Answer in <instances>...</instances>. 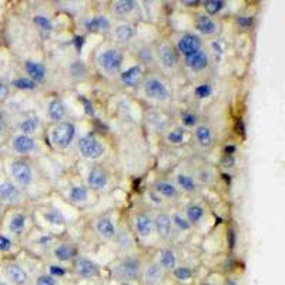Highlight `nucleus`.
I'll list each match as a JSON object with an SVG mask.
<instances>
[{
  "instance_id": "f257e3e1",
  "label": "nucleus",
  "mask_w": 285,
  "mask_h": 285,
  "mask_svg": "<svg viewBox=\"0 0 285 285\" xmlns=\"http://www.w3.org/2000/svg\"><path fill=\"white\" fill-rule=\"evenodd\" d=\"M124 58V52L118 46H106L102 47L96 55V66L103 74L109 77H115L123 71Z\"/></svg>"
},
{
  "instance_id": "f03ea898",
  "label": "nucleus",
  "mask_w": 285,
  "mask_h": 285,
  "mask_svg": "<svg viewBox=\"0 0 285 285\" xmlns=\"http://www.w3.org/2000/svg\"><path fill=\"white\" fill-rule=\"evenodd\" d=\"M141 87L148 100L157 103H169L171 100L172 93H171L170 84L167 83V80L159 74L146 76Z\"/></svg>"
},
{
  "instance_id": "7ed1b4c3",
  "label": "nucleus",
  "mask_w": 285,
  "mask_h": 285,
  "mask_svg": "<svg viewBox=\"0 0 285 285\" xmlns=\"http://www.w3.org/2000/svg\"><path fill=\"white\" fill-rule=\"evenodd\" d=\"M113 273L114 277L118 281H125V283L137 281V280L141 278L143 264H141L140 258L137 255L125 254L124 257H121L118 261L115 262Z\"/></svg>"
},
{
  "instance_id": "20e7f679",
  "label": "nucleus",
  "mask_w": 285,
  "mask_h": 285,
  "mask_svg": "<svg viewBox=\"0 0 285 285\" xmlns=\"http://www.w3.org/2000/svg\"><path fill=\"white\" fill-rule=\"evenodd\" d=\"M77 128L76 124L70 120H63L53 125L50 131V141L57 150H67L76 140Z\"/></svg>"
},
{
  "instance_id": "39448f33",
  "label": "nucleus",
  "mask_w": 285,
  "mask_h": 285,
  "mask_svg": "<svg viewBox=\"0 0 285 285\" xmlns=\"http://www.w3.org/2000/svg\"><path fill=\"white\" fill-rule=\"evenodd\" d=\"M9 170H10L11 181L17 184L22 190L30 187L36 180L33 166L27 159L19 157V159L11 160Z\"/></svg>"
},
{
  "instance_id": "423d86ee",
  "label": "nucleus",
  "mask_w": 285,
  "mask_h": 285,
  "mask_svg": "<svg viewBox=\"0 0 285 285\" xmlns=\"http://www.w3.org/2000/svg\"><path fill=\"white\" fill-rule=\"evenodd\" d=\"M156 50V60L157 64L167 73H174L180 67V55L177 53L175 47L172 43L163 40L160 42L159 46L154 49Z\"/></svg>"
},
{
  "instance_id": "0eeeda50",
  "label": "nucleus",
  "mask_w": 285,
  "mask_h": 285,
  "mask_svg": "<svg viewBox=\"0 0 285 285\" xmlns=\"http://www.w3.org/2000/svg\"><path fill=\"white\" fill-rule=\"evenodd\" d=\"M80 156L89 161H97L106 154V146L97 136L87 133L83 137H80L77 141Z\"/></svg>"
},
{
  "instance_id": "6e6552de",
  "label": "nucleus",
  "mask_w": 285,
  "mask_h": 285,
  "mask_svg": "<svg viewBox=\"0 0 285 285\" xmlns=\"http://www.w3.org/2000/svg\"><path fill=\"white\" fill-rule=\"evenodd\" d=\"M153 228H154V232L157 234V237L161 241L169 242L175 237V229H174V226H172L171 214L164 211V210H159L153 216Z\"/></svg>"
},
{
  "instance_id": "1a4fd4ad",
  "label": "nucleus",
  "mask_w": 285,
  "mask_h": 285,
  "mask_svg": "<svg viewBox=\"0 0 285 285\" xmlns=\"http://www.w3.org/2000/svg\"><path fill=\"white\" fill-rule=\"evenodd\" d=\"M24 203L23 190L11 180L0 181V204L17 207Z\"/></svg>"
},
{
  "instance_id": "9d476101",
  "label": "nucleus",
  "mask_w": 285,
  "mask_h": 285,
  "mask_svg": "<svg viewBox=\"0 0 285 285\" xmlns=\"http://www.w3.org/2000/svg\"><path fill=\"white\" fill-rule=\"evenodd\" d=\"M175 50L177 53L182 57L190 56L195 53L197 50L203 49V40L198 34L191 33V32H185V33L180 34L175 40Z\"/></svg>"
},
{
  "instance_id": "9b49d317",
  "label": "nucleus",
  "mask_w": 285,
  "mask_h": 285,
  "mask_svg": "<svg viewBox=\"0 0 285 285\" xmlns=\"http://www.w3.org/2000/svg\"><path fill=\"white\" fill-rule=\"evenodd\" d=\"M182 63H184V67L188 71H191L193 74H200V73H204L205 70H208V67L211 66V57L207 50L200 49L193 55L184 57Z\"/></svg>"
},
{
  "instance_id": "f8f14e48",
  "label": "nucleus",
  "mask_w": 285,
  "mask_h": 285,
  "mask_svg": "<svg viewBox=\"0 0 285 285\" xmlns=\"http://www.w3.org/2000/svg\"><path fill=\"white\" fill-rule=\"evenodd\" d=\"M110 175L102 166H91L86 175V185L93 191H103L109 187Z\"/></svg>"
},
{
  "instance_id": "ddd939ff",
  "label": "nucleus",
  "mask_w": 285,
  "mask_h": 285,
  "mask_svg": "<svg viewBox=\"0 0 285 285\" xmlns=\"http://www.w3.org/2000/svg\"><path fill=\"white\" fill-rule=\"evenodd\" d=\"M118 81L123 87L127 89H136L138 86L143 84V81L146 79V70L143 66H140L138 63L131 66V67L123 70L118 76Z\"/></svg>"
},
{
  "instance_id": "4468645a",
  "label": "nucleus",
  "mask_w": 285,
  "mask_h": 285,
  "mask_svg": "<svg viewBox=\"0 0 285 285\" xmlns=\"http://www.w3.org/2000/svg\"><path fill=\"white\" fill-rule=\"evenodd\" d=\"M73 270L76 275H79L80 278H84V280H93L100 275L99 264L87 257H81V255H77L74 258Z\"/></svg>"
},
{
  "instance_id": "2eb2a0df",
  "label": "nucleus",
  "mask_w": 285,
  "mask_h": 285,
  "mask_svg": "<svg viewBox=\"0 0 285 285\" xmlns=\"http://www.w3.org/2000/svg\"><path fill=\"white\" fill-rule=\"evenodd\" d=\"M10 147L13 150V153H16L17 156L26 159V156L33 154L34 151L37 150V141H36L34 137L24 136V134L17 133V134L11 137Z\"/></svg>"
},
{
  "instance_id": "dca6fc26",
  "label": "nucleus",
  "mask_w": 285,
  "mask_h": 285,
  "mask_svg": "<svg viewBox=\"0 0 285 285\" xmlns=\"http://www.w3.org/2000/svg\"><path fill=\"white\" fill-rule=\"evenodd\" d=\"M194 140L198 148H201L204 151L210 150L214 146V141H216L211 125L207 123H200L198 125H195L194 127Z\"/></svg>"
},
{
  "instance_id": "f3484780",
  "label": "nucleus",
  "mask_w": 285,
  "mask_h": 285,
  "mask_svg": "<svg viewBox=\"0 0 285 285\" xmlns=\"http://www.w3.org/2000/svg\"><path fill=\"white\" fill-rule=\"evenodd\" d=\"M113 39L118 45H130L136 39L137 29L131 22H120L113 26Z\"/></svg>"
},
{
  "instance_id": "a211bd4d",
  "label": "nucleus",
  "mask_w": 285,
  "mask_h": 285,
  "mask_svg": "<svg viewBox=\"0 0 285 285\" xmlns=\"http://www.w3.org/2000/svg\"><path fill=\"white\" fill-rule=\"evenodd\" d=\"M133 224H134V229L136 234L143 239L150 238L154 232L153 228V216L148 214L147 211H138L133 218Z\"/></svg>"
},
{
  "instance_id": "6ab92c4d",
  "label": "nucleus",
  "mask_w": 285,
  "mask_h": 285,
  "mask_svg": "<svg viewBox=\"0 0 285 285\" xmlns=\"http://www.w3.org/2000/svg\"><path fill=\"white\" fill-rule=\"evenodd\" d=\"M153 191L157 194L161 200L170 201V203L180 200V197H181V191L170 180H157L153 187Z\"/></svg>"
},
{
  "instance_id": "aec40b11",
  "label": "nucleus",
  "mask_w": 285,
  "mask_h": 285,
  "mask_svg": "<svg viewBox=\"0 0 285 285\" xmlns=\"http://www.w3.org/2000/svg\"><path fill=\"white\" fill-rule=\"evenodd\" d=\"M83 26L87 32H91V33H109L113 30V23L110 20V17L104 14H94L84 19Z\"/></svg>"
},
{
  "instance_id": "412c9836",
  "label": "nucleus",
  "mask_w": 285,
  "mask_h": 285,
  "mask_svg": "<svg viewBox=\"0 0 285 285\" xmlns=\"http://www.w3.org/2000/svg\"><path fill=\"white\" fill-rule=\"evenodd\" d=\"M23 67H24V71H26V76L30 80H33L36 84H42L47 80L49 70L42 61L29 58V60H26L23 63Z\"/></svg>"
},
{
  "instance_id": "4be33fe9",
  "label": "nucleus",
  "mask_w": 285,
  "mask_h": 285,
  "mask_svg": "<svg viewBox=\"0 0 285 285\" xmlns=\"http://www.w3.org/2000/svg\"><path fill=\"white\" fill-rule=\"evenodd\" d=\"M94 231L104 241H114L117 235V228L110 217L102 216L94 220Z\"/></svg>"
},
{
  "instance_id": "5701e85b",
  "label": "nucleus",
  "mask_w": 285,
  "mask_h": 285,
  "mask_svg": "<svg viewBox=\"0 0 285 285\" xmlns=\"http://www.w3.org/2000/svg\"><path fill=\"white\" fill-rule=\"evenodd\" d=\"M4 274H6L7 280L14 285H26L30 280L29 273L19 262H9L4 267Z\"/></svg>"
},
{
  "instance_id": "b1692460",
  "label": "nucleus",
  "mask_w": 285,
  "mask_h": 285,
  "mask_svg": "<svg viewBox=\"0 0 285 285\" xmlns=\"http://www.w3.org/2000/svg\"><path fill=\"white\" fill-rule=\"evenodd\" d=\"M47 117L55 124L66 120L67 117V106L61 97H53L47 104Z\"/></svg>"
},
{
  "instance_id": "393cba45",
  "label": "nucleus",
  "mask_w": 285,
  "mask_h": 285,
  "mask_svg": "<svg viewBox=\"0 0 285 285\" xmlns=\"http://www.w3.org/2000/svg\"><path fill=\"white\" fill-rule=\"evenodd\" d=\"M32 23L43 40L52 37V34L55 32V24H53V20L50 19V16H47L45 13H36L32 17Z\"/></svg>"
},
{
  "instance_id": "a878e982",
  "label": "nucleus",
  "mask_w": 285,
  "mask_h": 285,
  "mask_svg": "<svg viewBox=\"0 0 285 285\" xmlns=\"http://www.w3.org/2000/svg\"><path fill=\"white\" fill-rule=\"evenodd\" d=\"M194 26L195 30L203 36H214L218 33V24L217 22L205 13H198L194 17Z\"/></svg>"
},
{
  "instance_id": "bb28decb",
  "label": "nucleus",
  "mask_w": 285,
  "mask_h": 285,
  "mask_svg": "<svg viewBox=\"0 0 285 285\" xmlns=\"http://www.w3.org/2000/svg\"><path fill=\"white\" fill-rule=\"evenodd\" d=\"M144 283L147 285H160L163 283L166 271L161 268L157 261H153L143 267V274H141Z\"/></svg>"
},
{
  "instance_id": "cd10ccee",
  "label": "nucleus",
  "mask_w": 285,
  "mask_h": 285,
  "mask_svg": "<svg viewBox=\"0 0 285 285\" xmlns=\"http://www.w3.org/2000/svg\"><path fill=\"white\" fill-rule=\"evenodd\" d=\"M53 257L56 258L57 261L60 262H67L74 260L77 257V248L73 242L70 241H61L57 242L53 247Z\"/></svg>"
},
{
  "instance_id": "c85d7f7f",
  "label": "nucleus",
  "mask_w": 285,
  "mask_h": 285,
  "mask_svg": "<svg viewBox=\"0 0 285 285\" xmlns=\"http://www.w3.org/2000/svg\"><path fill=\"white\" fill-rule=\"evenodd\" d=\"M40 127H42V118L36 114H27L22 117L20 121L17 123L19 133L24 136L34 137V134L40 130Z\"/></svg>"
},
{
  "instance_id": "c756f323",
  "label": "nucleus",
  "mask_w": 285,
  "mask_h": 285,
  "mask_svg": "<svg viewBox=\"0 0 285 285\" xmlns=\"http://www.w3.org/2000/svg\"><path fill=\"white\" fill-rule=\"evenodd\" d=\"M174 184L177 188L185 194H194L198 190V182L195 180V175L187 171H180L175 174V181Z\"/></svg>"
},
{
  "instance_id": "7c9ffc66",
  "label": "nucleus",
  "mask_w": 285,
  "mask_h": 285,
  "mask_svg": "<svg viewBox=\"0 0 285 285\" xmlns=\"http://www.w3.org/2000/svg\"><path fill=\"white\" fill-rule=\"evenodd\" d=\"M138 7L136 0H115L112 3V13L115 19H127L130 17Z\"/></svg>"
},
{
  "instance_id": "2f4dec72",
  "label": "nucleus",
  "mask_w": 285,
  "mask_h": 285,
  "mask_svg": "<svg viewBox=\"0 0 285 285\" xmlns=\"http://www.w3.org/2000/svg\"><path fill=\"white\" fill-rule=\"evenodd\" d=\"M67 197L68 201H70L71 204H86V203L89 201V197H90V190H89V187H87L86 184L79 182V184H74V185L70 187Z\"/></svg>"
},
{
  "instance_id": "473e14b6",
  "label": "nucleus",
  "mask_w": 285,
  "mask_h": 285,
  "mask_svg": "<svg viewBox=\"0 0 285 285\" xmlns=\"http://www.w3.org/2000/svg\"><path fill=\"white\" fill-rule=\"evenodd\" d=\"M27 228V216L26 213H16L10 217L9 223H7V231L14 237H20L24 234Z\"/></svg>"
},
{
  "instance_id": "72a5a7b5",
  "label": "nucleus",
  "mask_w": 285,
  "mask_h": 285,
  "mask_svg": "<svg viewBox=\"0 0 285 285\" xmlns=\"http://www.w3.org/2000/svg\"><path fill=\"white\" fill-rule=\"evenodd\" d=\"M184 217L187 218V221L193 226H197L200 224L205 217V208L201 204L198 203H190L187 204L185 210H184Z\"/></svg>"
},
{
  "instance_id": "f704fd0d",
  "label": "nucleus",
  "mask_w": 285,
  "mask_h": 285,
  "mask_svg": "<svg viewBox=\"0 0 285 285\" xmlns=\"http://www.w3.org/2000/svg\"><path fill=\"white\" fill-rule=\"evenodd\" d=\"M177 252L172 250V248H164V250L160 251L159 254V265L167 273V271H172L175 267H177Z\"/></svg>"
},
{
  "instance_id": "c9c22d12",
  "label": "nucleus",
  "mask_w": 285,
  "mask_h": 285,
  "mask_svg": "<svg viewBox=\"0 0 285 285\" xmlns=\"http://www.w3.org/2000/svg\"><path fill=\"white\" fill-rule=\"evenodd\" d=\"M188 137V130L184 128L182 125H175L170 130H167L166 133V141L170 144V146H181L185 143Z\"/></svg>"
},
{
  "instance_id": "e433bc0d",
  "label": "nucleus",
  "mask_w": 285,
  "mask_h": 285,
  "mask_svg": "<svg viewBox=\"0 0 285 285\" xmlns=\"http://www.w3.org/2000/svg\"><path fill=\"white\" fill-rule=\"evenodd\" d=\"M136 56L138 58V61H140L138 64L143 66V67L144 66H153V64L157 63V60H156V50L151 46H141V47H138Z\"/></svg>"
},
{
  "instance_id": "4c0bfd02",
  "label": "nucleus",
  "mask_w": 285,
  "mask_h": 285,
  "mask_svg": "<svg viewBox=\"0 0 285 285\" xmlns=\"http://www.w3.org/2000/svg\"><path fill=\"white\" fill-rule=\"evenodd\" d=\"M43 217H45V220L49 224L56 226V227H61V226L66 224V217H64V214H63L57 207H49V208H46L45 213H43Z\"/></svg>"
},
{
  "instance_id": "58836bf2",
  "label": "nucleus",
  "mask_w": 285,
  "mask_h": 285,
  "mask_svg": "<svg viewBox=\"0 0 285 285\" xmlns=\"http://www.w3.org/2000/svg\"><path fill=\"white\" fill-rule=\"evenodd\" d=\"M11 86L22 91H34L39 87V84H36L33 80H30L27 76H20V77L14 79L11 81Z\"/></svg>"
},
{
  "instance_id": "ea45409f",
  "label": "nucleus",
  "mask_w": 285,
  "mask_h": 285,
  "mask_svg": "<svg viewBox=\"0 0 285 285\" xmlns=\"http://www.w3.org/2000/svg\"><path fill=\"white\" fill-rule=\"evenodd\" d=\"M195 180L198 184H205V185H210V184H213L214 180H216V174H214V171L211 170L210 167H201L200 170L197 171V174H195Z\"/></svg>"
},
{
  "instance_id": "a19ab883",
  "label": "nucleus",
  "mask_w": 285,
  "mask_h": 285,
  "mask_svg": "<svg viewBox=\"0 0 285 285\" xmlns=\"http://www.w3.org/2000/svg\"><path fill=\"white\" fill-rule=\"evenodd\" d=\"M203 6H204L205 14L213 17L226 7V1H223V0H205V1H203Z\"/></svg>"
},
{
  "instance_id": "79ce46f5",
  "label": "nucleus",
  "mask_w": 285,
  "mask_h": 285,
  "mask_svg": "<svg viewBox=\"0 0 285 285\" xmlns=\"http://www.w3.org/2000/svg\"><path fill=\"white\" fill-rule=\"evenodd\" d=\"M180 120H181V124L184 128H194L195 125L200 124L198 115L191 110H184L180 115Z\"/></svg>"
},
{
  "instance_id": "37998d69",
  "label": "nucleus",
  "mask_w": 285,
  "mask_h": 285,
  "mask_svg": "<svg viewBox=\"0 0 285 285\" xmlns=\"http://www.w3.org/2000/svg\"><path fill=\"white\" fill-rule=\"evenodd\" d=\"M172 218V226H174V229H175V232L177 231H188V229H191V224L187 221V218L181 214H178V213H175V214H172L171 216Z\"/></svg>"
},
{
  "instance_id": "c03bdc74",
  "label": "nucleus",
  "mask_w": 285,
  "mask_h": 285,
  "mask_svg": "<svg viewBox=\"0 0 285 285\" xmlns=\"http://www.w3.org/2000/svg\"><path fill=\"white\" fill-rule=\"evenodd\" d=\"M194 94L197 99L200 100H204V99H208L211 94H213V86L210 83H201L198 84L195 89H194Z\"/></svg>"
},
{
  "instance_id": "a18cd8bd",
  "label": "nucleus",
  "mask_w": 285,
  "mask_h": 285,
  "mask_svg": "<svg viewBox=\"0 0 285 285\" xmlns=\"http://www.w3.org/2000/svg\"><path fill=\"white\" fill-rule=\"evenodd\" d=\"M172 274H174V277H175L178 281H187V280H190V278L193 277L191 268L187 267V265H177V267L172 270Z\"/></svg>"
},
{
  "instance_id": "49530a36",
  "label": "nucleus",
  "mask_w": 285,
  "mask_h": 285,
  "mask_svg": "<svg viewBox=\"0 0 285 285\" xmlns=\"http://www.w3.org/2000/svg\"><path fill=\"white\" fill-rule=\"evenodd\" d=\"M9 131V115L3 107H0V138L4 137Z\"/></svg>"
},
{
  "instance_id": "de8ad7c7",
  "label": "nucleus",
  "mask_w": 285,
  "mask_h": 285,
  "mask_svg": "<svg viewBox=\"0 0 285 285\" xmlns=\"http://www.w3.org/2000/svg\"><path fill=\"white\" fill-rule=\"evenodd\" d=\"M49 275L55 277V278H60L66 275V268L60 264H50L49 265Z\"/></svg>"
},
{
  "instance_id": "09e8293b",
  "label": "nucleus",
  "mask_w": 285,
  "mask_h": 285,
  "mask_svg": "<svg viewBox=\"0 0 285 285\" xmlns=\"http://www.w3.org/2000/svg\"><path fill=\"white\" fill-rule=\"evenodd\" d=\"M36 285H57V280L49 274H40L36 278Z\"/></svg>"
},
{
  "instance_id": "8fccbe9b",
  "label": "nucleus",
  "mask_w": 285,
  "mask_h": 285,
  "mask_svg": "<svg viewBox=\"0 0 285 285\" xmlns=\"http://www.w3.org/2000/svg\"><path fill=\"white\" fill-rule=\"evenodd\" d=\"M10 97V84L0 80V103H4Z\"/></svg>"
},
{
  "instance_id": "3c124183",
  "label": "nucleus",
  "mask_w": 285,
  "mask_h": 285,
  "mask_svg": "<svg viewBox=\"0 0 285 285\" xmlns=\"http://www.w3.org/2000/svg\"><path fill=\"white\" fill-rule=\"evenodd\" d=\"M13 248V241L7 235L0 234V252H9Z\"/></svg>"
},
{
  "instance_id": "603ef678",
  "label": "nucleus",
  "mask_w": 285,
  "mask_h": 285,
  "mask_svg": "<svg viewBox=\"0 0 285 285\" xmlns=\"http://www.w3.org/2000/svg\"><path fill=\"white\" fill-rule=\"evenodd\" d=\"M237 24L241 29H250L254 24V17L252 16H239L237 19Z\"/></svg>"
},
{
  "instance_id": "864d4df0",
  "label": "nucleus",
  "mask_w": 285,
  "mask_h": 285,
  "mask_svg": "<svg viewBox=\"0 0 285 285\" xmlns=\"http://www.w3.org/2000/svg\"><path fill=\"white\" fill-rule=\"evenodd\" d=\"M39 245L42 247V248H50L52 245H55L53 242H55V238L50 235V234H43L40 238H39Z\"/></svg>"
},
{
  "instance_id": "5fc2aeb1",
  "label": "nucleus",
  "mask_w": 285,
  "mask_h": 285,
  "mask_svg": "<svg viewBox=\"0 0 285 285\" xmlns=\"http://www.w3.org/2000/svg\"><path fill=\"white\" fill-rule=\"evenodd\" d=\"M181 4L184 7L193 9V7H197L200 4V1H197V0H184V1H181Z\"/></svg>"
},
{
  "instance_id": "6e6d98bb",
  "label": "nucleus",
  "mask_w": 285,
  "mask_h": 285,
  "mask_svg": "<svg viewBox=\"0 0 285 285\" xmlns=\"http://www.w3.org/2000/svg\"><path fill=\"white\" fill-rule=\"evenodd\" d=\"M3 211H4V205L0 204V220L3 218Z\"/></svg>"
},
{
  "instance_id": "4d7b16f0",
  "label": "nucleus",
  "mask_w": 285,
  "mask_h": 285,
  "mask_svg": "<svg viewBox=\"0 0 285 285\" xmlns=\"http://www.w3.org/2000/svg\"><path fill=\"white\" fill-rule=\"evenodd\" d=\"M227 285H237V284H235V283H234L232 280H228V281H227Z\"/></svg>"
},
{
  "instance_id": "13d9d810",
  "label": "nucleus",
  "mask_w": 285,
  "mask_h": 285,
  "mask_svg": "<svg viewBox=\"0 0 285 285\" xmlns=\"http://www.w3.org/2000/svg\"><path fill=\"white\" fill-rule=\"evenodd\" d=\"M0 285H9L7 283H4V281H0Z\"/></svg>"
},
{
  "instance_id": "bf43d9fd",
  "label": "nucleus",
  "mask_w": 285,
  "mask_h": 285,
  "mask_svg": "<svg viewBox=\"0 0 285 285\" xmlns=\"http://www.w3.org/2000/svg\"><path fill=\"white\" fill-rule=\"evenodd\" d=\"M0 151H1V143H0Z\"/></svg>"
},
{
  "instance_id": "052dcab7",
  "label": "nucleus",
  "mask_w": 285,
  "mask_h": 285,
  "mask_svg": "<svg viewBox=\"0 0 285 285\" xmlns=\"http://www.w3.org/2000/svg\"><path fill=\"white\" fill-rule=\"evenodd\" d=\"M96 285H100V284H96Z\"/></svg>"
}]
</instances>
